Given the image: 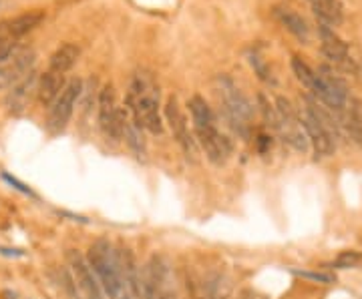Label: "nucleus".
<instances>
[{"instance_id": "423d86ee", "label": "nucleus", "mask_w": 362, "mask_h": 299, "mask_svg": "<svg viewBox=\"0 0 362 299\" xmlns=\"http://www.w3.org/2000/svg\"><path fill=\"white\" fill-rule=\"evenodd\" d=\"M218 99H220L221 111L226 118L230 121L233 129L240 135H247L250 129V121H252V104L244 97V92L235 87L232 78L220 77L218 78Z\"/></svg>"}, {"instance_id": "f3484780", "label": "nucleus", "mask_w": 362, "mask_h": 299, "mask_svg": "<svg viewBox=\"0 0 362 299\" xmlns=\"http://www.w3.org/2000/svg\"><path fill=\"white\" fill-rule=\"evenodd\" d=\"M342 125L344 135L354 145L362 147V101L356 97H350L346 109L342 113Z\"/></svg>"}, {"instance_id": "1a4fd4ad", "label": "nucleus", "mask_w": 362, "mask_h": 299, "mask_svg": "<svg viewBox=\"0 0 362 299\" xmlns=\"http://www.w3.org/2000/svg\"><path fill=\"white\" fill-rule=\"evenodd\" d=\"M99 129L111 143L123 139V111L117 106V94L111 83L99 92Z\"/></svg>"}, {"instance_id": "20e7f679", "label": "nucleus", "mask_w": 362, "mask_h": 299, "mask_svg": "<svg viewBox=\"0 0 362 299\" xmlns=\"http://www.w3.org/2000/svg\"><path fill=\"white\" fill-rule=\"evenodd\" d=\"M139 299H177L173 267L165 255L156 253L141 267Z\"/></svg>"}, {"instance_id": "dca6fc26", "label": "nucleus", "mask_w": 362, "mask_h": 299, "mask_svg": "<svg viewBox=\"0 0 362 299\" xmlns=\"http://www.w3.org/2000/svg\"><path fill=\"white\" fill-rule=\"evenodd\" d=\"M230 295H232V283L220 271L207 274L197 287V299H230Z\"/></svg>"}, {"instance_id": "39448f33", "label": "nucleus", "mask_w": 362, "mask_h": 299, "mask_svg": "<svg viewBox=\"0 0 362 299\" xmlns=\"http://www.w3.org/2000/svg\"><path fill=\"white\" fill-rule=\"evenodd\" d=\"M35 51L21 47L16 40L0 42V91L13 89L26 75L33 73Z\"/></svg>"}, {"instance_id": "9d476101", "label": "nucleus", "mask_w": 362, "mask_h": 299, "mask_svg": "<svg viewBox=\"0 0 362 299\" xmlns=\"http://www.w3.org/2000/svg\"><path fill=\"white\" fill-rule=\"evenodd\" d=\"M318 32H320V47H322L324 56H326L330 63H334V65L340 66V68H344V71H349V73L358 75V73L362 71V66L358 65L361 61L352 56L349 44L338 37L337 32H334V28H330V26H326V25H320Z\"/></svg>"}, {"instance_id": "2eb2a0df", "label": "nucleus", "mask_w": 362, "mask_h": 299, "mask_svg": "<svg viewBox=\"0 0 362 299\" xmlns=\"http://www.w3.org/2000/svg\"><path fill=\"white\" fill-rule=\"evenodd\" d=\"M65 75L49 68L39 78V85H37V99H39V103L42 106H52V103L61 97V92L65 91Z\"/></svg>"}, {"instance_id": "7ed1b4c3", "label": "nucleus", "mask_w": 362, "mask_h": 299, "mask_svg": "<svg viewBox=\"0 0 362 299\" xmlns=\"http://www.w3.org/2000/svg\"><path fill=\"white\" fill-rule=\"evenodd\" d=\"M90 269L95 271L99 286L109 299H133L127 279L121 267L119 260V249H115L107 239L95 241L89 249Z\"/></svg>"}, {"instance_id": "5701e85b", "label": "nucleus", "mask_w": 362, "mask_h": 299, "mask_svg": "<svg viewBox=\"0 0 362 299\" xmlns=\"http://www.w3.org/2000/svg\"><path fill=\"white\" fill-rule=\"evenodd\" d=\"M292 71H294L298 80L312 92L314 85H316V71L306 65L300 56H292Z\"/></svg>"}, {"instance_id": "f03ea898", "label": "nucleus", "mask_w": 362, "mask_h": 299, "mask_svg": "<svg viewBox=\"0 0 362 299\" xmlns=\"http://www.w3.org/2000/svg\"><path fill=\"white\" fill-rule=\"evenodd\" d=\"M187 106H189L192 121H194L197 143L202 145V149L206 151V157L214 165H223L232 155V143L218 127V118L214 115L211 106L199 94L192 97Z\"/></svg>"}, {"instance_id": "aec40b11", "label": "nucleus", "mask_w": 362, "mask_h": 299, "mask_svg": "<svg viewBox=\"0 0 362 299\" xmlns=\"http://www.w3.org/2000/svg\"><path fill=\"white\" fill-rule=\"evenodd\" d=\"M274 14H276V18L282 23V26H284L288 32H292L302 42H308V39H310V28H308V23L300 14L290 11V8H284V6H278L274 11Z\"/></svg>"}, {"instance_id": "0eeeda50", "label": "nucleus", "mask_w": 362, "mask_h": 299, "mask_svg": "<svg viewBox=\"0 0 362 299\" xmlns=\"http://www.w3.org/2000/svg\"><path fill=\"white\" fill-rule=\"evenodd\" d=\"M312 94L318 103H322L324 106H328L330 111H334L338 115L344 113L350 99L346 83L328 66H320L316 71V85L312 89Z\"/></svg>"}, {"instance_id": "6ab92c4d", "label": "nucleus", "mask_w": 362, "mask_h": 299, "mask_svg": "<svg viewBox=\"0 0 362 299\" xmlns=\"http://www.w3.org/2000/svg\"><path fill=\"white\" fill-rule=\"evenodd\" d=\"M123 139H125V143L129 145V149L135 153V157L145 161L147 143H145V137H143V127L131 117L127 109L123 111Z\"/></svg>"}, {"instance_id": "4be33fe9", "label": "nucleus", "mask_w": 362, "mask_h": 299, "mask_svg": "<svg viewBox=\"0 0 362 299\" xmlns=\"http://www.w3.org/2000/svg\"><path fill=\"white\" fill-rule=\"evenodd\" d=\"M78 54H81L78 47L71 44V42H65V44H61V47L51 54V59H49V68L65 75L66 71H71V68L75 66Z\"/></svg>"}, {"instance_id": "b1692460", "label": "nucleus", "mask_w": 362, "mask_h": 299, "mask_svg": "<svg viewBox=\"0 0 362 299\" xmlns=\"http://www.w3.org/2000/svg\"><path fill=\"white\" fill-rule=\"evenodd\" d=\"M332 265H334V267H338V269L358 267V265H362V253H358V251H342L337 260H334V263H332Z\"/></svg>"}, {"instance_id": "9b49d317", "label": "nucleus", "mask_w": 362, "mask_h": 299, "mask_svg": "<svg viewBox=\"0 0 362 299\" xmlns=\"http://www.w3.org/2000/svg\"><path fill=\"white\" fill-rule=\"evenodd\" d=\"M81 91H83V83L78 78H73V80L66 83L65 91L61 92V97L52 103L51 111H49V118H47V127H49L52 135L65 130L69 121L73 117V111H75L77 99L81 97Z\"/></svg>"}, {"instance_id": "a878e982", "label": "nucleus", "mask_w": 362, "mask_h": 299, "mask_svg": "<svg viewBox=\"0 0 362 299\" xmlns=\"http://www.w3.org/2000/svg\"><path fill=\"white\" fill-rule=\"evenodd\" d=\"M240 299H254V293H252V291H244Z\"/></svg>"}, {"instance_id": "ddd939ff", "label": "nucleus", "mask_w": 362, "mask_h": 299, "mask_svg": "<svg viewBox=\"0 0 362 299\" xmlns=\"http://www.w3.org/2000/svg\"><path fill=\"white\" fill-rule=\"evenodd\" d=\"M300 115V121H302V127L306 130V137L310 141L312 149H314V155L316 159H326L334 153L337 149V143L334 139L330 137V133L324 129V125L320 123V118L316 117L310 111V106L304 103L302 111L298 113Z\"/></svg>"}, {"instance_id": "4468645a", "label": "nucleus", "mask_w": 362, "mask_h": 299, "mask_svg": "<svg viewBox=\"0 0 362 299\" xmlns=\"http://www.w3.org/2000/svg\"><path fill=\"white\" fill-rule=\"evenodd\" d=\"M66 261H69V269H71L73 283L78 287V291L85 295V299H103L99 279H97L95 271L90 269L89 261L85 260L75 249H71L66 253Z\"/></svg>"}, {"instance_id": "f8f14e48", "label": "nucleus", "mask_w": 362, "mask_h": 299, "mask_svg": "<svg viewBox=\"0 0 362 299\" xmlns=\"http://www.w3.org/2000/svg\"><path fill=\"white\" fill-rule=\"evenodd\" d=\"M165 121L169 123V129L173 133L175 141L183 149V155L187 161L195 163L197 161V143H195L194 135L189 133V125L185 121V115L181 113V106L175 97H169L165 104Z\"/></svg>"}, {"instance_id": "412c9836", "label": "nucleus", "mask_w": 362, "mask_h": 299, "mask_svg": "<svg viewBox=\"0 0 362 299\" xmlns=\"http://www.w3.org/2000/svg\"><path fill=\"white\" fill-rule=\"evenodd\" d=\"M320 23L326 26H338L344 18L340 0H308Z\"/></svg>"}, {"instance_id": "f257e3e1", "label": "nucleus", "mask_w": 362, "mask_h": 299, "mask_svg": "<svg viewBox=\"0 0 362 299\" xmlns=\"http://www.w3.org/2000/svg\"><path fill=\"white\" fill-rule=\"evenodd\" d=\"M127 111L143 129L161 135L163 133V118L159 111V85L151 73L139 71L131 78L127 91Z\"/></svg>"}, {"instance_id": "6e6552de", "label": "nucleus", "mask_w": 362, "mask_h": 299, "mask_svg": "<svg viewBox=\"0 0 362 299\" xmlns=\"http://www.w3.org/2000/svg\"><path fill=\"white\" fill-rule=\"evenodd\" d=\"M276 113H278V127H276V133L290 147H294L296 151L304 153L308 149L310 141L306 137V130L302 127V121H300V115L296 113V109L292 106V103L288 99L278 97V101H276Z\"/></svg>"}, {"instance_id": "393cba45", "label": "nucleus", "mask_w": 362, "mask_h": 299, "mask_svg": "<svg viewBox=\"0 0 362 299\" xmlns=\"http://www.w3.org/2000/svg\"><path fill=\"white\" fill-rule=\"evenodd\" d=\"M304 279H312V281H318V283H334V275L332 274H320V271H294Z\"/></svg>"}, {"instance_id": "a211bd4d", "label": "nucleus", "mask_w": 362, "mask_h": 299, "mask_svg": "<svg viewBox=\"0 0 362 299\" xmlns=\"http://www.w3.org/2000/svg\"><path fill=\"white\" fill-rule=\"evenodd\" d=\"M37 77H35V71L30 75H26L21 83H16L11 92H8V99H6V104H8V111L18 115L25 111V106L28 104V99H30V92H37Z\"/></svg>"}]
</instances>
